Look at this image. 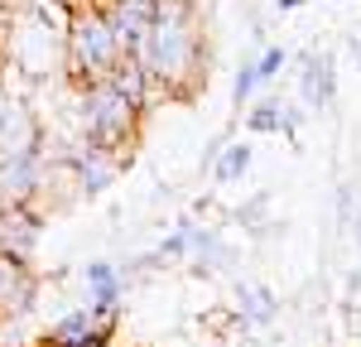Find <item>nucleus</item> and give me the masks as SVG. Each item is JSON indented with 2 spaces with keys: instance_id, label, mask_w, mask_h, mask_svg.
Masks as SVG:
<instances>
[{
  "instance_id": "obj_7",
  "label": "nucleus",
  "mask_w": 361,
  "mask_h": 347,
  "mask_svg": "<svg viewBox=\"0 0 361 347\" xmlns=\"http://www.w3.org/2000/svg\"><path fill=\"white\" fill-rule=\"evenodd\" d=\"M121 150H102V145H87L82 140V150L73 154V178H78V193L82 198H97V193H106L116 183V174H121Z\"/></svg>"
},
{
  "instance_id": "obj_12",
  "label": "nucleus",
  "mask_w": 361,
  "mask_h": 347,
  "mask_svg": "<svg viewBox=\"0 0 361 347\" xmlns=\"http://www.w3.org/2000/svg\"><path fill=\"white\" fill-rule=\"evenodd\" d=\"M304 102L313 111H323L333 102V58L328 54H308L304 58Z\"/></svg>"
},
{
  "instance_id": "obj_16",
  "label": "nucleus",
  "mask_w": 361,
  "mask_h": 347,
  "mask_svg": "<svg viewBox=\"0 0 361 347\" xmlns=\"http://www.w3.org/2000/svg\"><path fill=\"white\" fill-rule=\"evenodd\" d=\"M250 63H255V83H260V87H270V83L279 78V73H284V63H289V49L270 44L265 54H260V58H250Z\"/></svg>"
},
{
  "instance_id": "obj_13",
  "label": "nucleus",
  "mask_w": 361,
  "mask_h": 347,
  "mask_svg": "<svg viewBox=\"0 0 361 347\" xmlns=\"http://www.w3.org/2000/svg\"><path fill=\"white\" fill-rule=\"evenodd\" d=\"M246 126H250V130H284V135H294V126H299V116L289 111V106H284L279 97H265L260 106H250Z\"/></svg>"
},
{
  "instance_id": "obj_17",
  "label": "nucleus",
  "mask_w": 361,
  "mask_h": 347,
  "mask_svg": "<svg viewBox=\"0 0 361 347\" xmlns=\"http://www.w3.org/2000/svg\"><path fill=\"white\" fill-rule=\"evenodd\" d=\"M255 87H260V83H255V63L246 58V63H241V73H236V106H246L250 97H255Z\"/></svg>"
},
{
  "instance_id": "obj_20",
  "label": "nucleus",
  "mask_w": 361,
  "mask_h": 347,
  "mask_svg": "<svg viewBox=\"0 0 361 347\" xmlns=\"http://www.w3.org/2000/svg\"><path fill=\"white\" fill-rule=\"evenodd\" d=\"M49 347H54V343H49Z\"/></svg>"
},
{
  "instance_id": "obj_15",
  "label": "nucleus",
  "mask_w": 361,
  "mask_h": 347,
  "mask_svg": "<svg viewBox=\"0 0 361 347\" xmlns=\"http://www.w3.org/2000/svg\"><path fill=\"white\" fill-rule=\"evenodd\" d=\"M250 169V145L241 140V145H226L222 154H217V164H212V178L217 183H236L241 174Z\"/></svg>"
},
{
  "instance_id": "obj_4",
  "label": "nucleus",
  "mask_w": 361,
  "mask_h": 347,
  "mask_svg": "<svg viewBox=\"0 0 361 347\" xmlns=\"http://www.w3.org/2000/svg\"><path fill=\"white\" fill-rule=\"evenodd\" d=\"M63 39H68V29L49 25L44 10H34V15H15V20H10L5 54H10V63H15L25 78H49V73L63 68Z\"/></svg>"
},
{
  "instance_id": "obj_3",
  "label": "nucleus",
  "mask_w": 361,
  "mask_h": 347,
  "mask_svg": "<svg viewBox=\"0 0 361 347\" xmlns=\"http://www.w3.org/2000/svg\"><path fill=\"white\" fill-rule=\"evenodd\" d=\"M140 116L145 111L121 87L106 83V78L87 83V92H82V140L87 145H102V150H121L126 154V145L135 140V130H140Z\"/></svg>"
},
{
  "instance_id": "obj_18",
  "label": "nucleus",
  "mask_w": 361,
  "mask_h": 347,
  "mask_svg": "<svg viewBox=\"0 0 361 347\" xmlns=\"http://www.w3.org/2000/svg\"><path fill=\"white\" fill-rule=\"evenodd\" d=\"M279 10H299V5H304V0H275Z\"/></svg>"
},
{
  "instance_id": "obj_6",
  "label": "nucleus",
  "mask_w": 361,
  "mask_h": 347,
  "mask_svg": "<svg viewBox=\"0 0 361 347\" xmlns=\"http://www.w3.org/2000/svg\"><path fill=\"white\" fill-rule=\"evenodd\" d=\"M44 159L39 154H10L0 159V207H29L44 193Z\"/></svg>"
},
{
  "instance_id": "obj_14",
  "label": "nucleus",
  "mask_w": 361,
  "mask_h": 347,
  "mask_svg": "<svg viewBox=\"0 0 361 347\" xmlns=\"http://www.w3.org/2000/svg\"><path fill=\"white\" fill-rule=\"evenodd\" d=\"M236 304H241V318H246L250 328H265L270 318L279 314V304H275V294L265 285H241V294H236Z\"/></svg>"
},
{
  "instance_id": "obj_10",
  "label": "nucleus",
  "mask_w": 361,
  "mask_h": 347,
  "mask_svg": "<svg viewBox=\"0 0 361 347\" xmlns=\"http://www.w3.org/2000/svg\"><path fill=\"white\" fill-rule=\"evenodd\" d=\"M34 294H39L34 270L15 256H0V318H25L34 309Z\"/></svg>"
},
{
  "instance_id": "obj_1",
  "label": "nucleus",
  "mask_w": 361,
  "mask_h": 347,
  "mask_svg": "<svg viewBox=\"0 0 361 347\" xmlns=\"http://www.w3.org/2000/svg\"><path fill=\"white\" fill-rule=\"evenodd\" d=\"M130 58L145 68L154 92H193L197 78H207L193 0H154V25Z\"/></svg>"
},
{
  "instance_id": "obj_19",
  "label": "nucleus",
  "mask_w": 361,
  "mask_h": 347,
  "mask_svg": "<svg viewBox=\"0 0 361 347\" xmlns=\"http://www.w3.org/2000/svg\"><path fill=\"white\" fill-rule=\"evenodd\" d=\"M0 97H5V92H0Z\"/></svg>"
},
{
  "instance_id": "obj_2",
  "label": "nucleus",
  "mask_w": 361,
  "mask_h": 347,
  "mask_svg": "<svg viewBox=\"0 0 361 347\" xmlns=\"http://www.w3.org/2000/svg\"><path fill=\"white\" fill-rule=\"evenodd\" d=\"M63 63L78 83H102L111 78V68L121 63V44H116L111 25H106V10L87 5L73 15L68 25V39H63Z\"/></svg>"
},
{
  "instance_id": "obj_11",
  "label": "nucleus",
  "mask_w": 361,
  "mask_h": 347,
  "mask_svg": "<svg viewBox=\"0 0 361 347\" xmlns=\"http://www.w3.org/2000/svg\"><path fill=\"white\" fill-rule=\"evenodd\" d=\"M87 289H92V309H106L116 314L121 309V294H126V280L111 260H87Z\"/></svg>"
},
{
  "instance_id": "obj_9",
  "label": "nucleus",
  "mask_w": 361,
  "mask_h": 347,
  "mask_svg": "<svg viewBox=\"0 0 361 347\" xmlns=\"http://www.w3.org/2000/svg\"><path fill=\"white\" fill-rule=\"evenodd\" d=\"M39 154V121L20 97H0V159Z\"/></svg>"
},
{
  "instance_id": "obj_5",
  "label": "nucleus",
  "mask_w": 361,
  "mask_h": 347,
  "mask_svg": "<svg viewBox=\"0 0 361 347\" xmlns=\"http://www.w3.org/2000/svg\"><path fill=\"white\" fill-rule=\"evenodd\" d=\"M116 333V314H106V309H73V314H63L49 328V343L54 347H106Z\"/></svg>"
},
{
  "instance_id": "obj_8",
  "label": "nucleus",
  "mask_w": 361,
  "mask_h": 347,
  "mask_svg": "<svg viewBox=\"0 0 361 347\" xmlns=\"http://www.w3.org/2000/svg\"><path fill=\"white\" fill-rule=\"evenodd\" d=\"M39 236H44V217L29 207H0V256H15V260H34L39 251Z\"/></svg>"
}]
</instances>
